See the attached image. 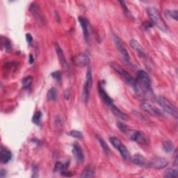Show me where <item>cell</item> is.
<instances>
[{"label": "cell", "mask_w": 178, "mask_h": 178, "mask_svg": "<svg viewBox=\"0 0 178 178\" xmlns=\"http://www.w3.org/2000/svg\"><path fill=\"white\" fill-rule=\"evenodd\" d=\"M94 175V172L91 168H87L81 175V177H92Z\"/></svg>", "instance_id": "obj_25"}, {"label": "cell", "mask_w": 178, "mask_h": 178, "mask_svg": "<svg viewBox=\"0 0 178 178\" xmlns=\"http://www.w3.org/2000/svg\"><path fill=\"white\" fill-rule=\"evenodd\" d=\"M70 92L69 90H65V92H64V97H65V99H67V100H68L70 98Z\"/></svg>", "instance_id": "obj_34"}, {"label": "cell", "mask_w": 178, "mask_h": 178, "mask_svg": "<svg viewBox=\"0 0 178 178\" xmlns=\"http://www.w3.org/2000/svg\"><path fill=\"white\" fill-rule=\"evenodd\" d=\"M117 126L123 134L126 135L129 138L135 142H137L140 144H148L149 140L147 136L145 135L144 133L138 130H133L129 129L124 123L118 122L117 123Z\"/></svg>", "instance_id": "obj_1"}, {"label": "cell", "mask_w": 178, "mask_h": 178, "mask_svg": "<svg viewBox=\"0 0 178 178\" xmlns=\"http://www.w3.org/2000/svg\"><path fill=\"white\" fill-rule=\"evenodd\" d=\"M78 20H79V22L80 23L81 27H82L83 33H84L85 40H86V41L87 42H89L90 39L89 28H88V27H89V21H88L85 18L82 17V16H79V17L78 18Z\"/></svg>", "instance_id": "obj_14"}, {"label": "cell", "mask_w": 178, "mask_h": 178, "mask_svg": "<svg viewBox=\"0 0 178 178\" xmlns=\"http://www.w3.org/2000/svg\"><path fill=\"white\" fill-rule=\"evenodd\" d=\"M153 27V23L150 22H144L143 24H142L141 25V28L144 30H147V29H150Z\"/></svg>", "instance_id": "obj_30"}, {"label": "cell", "mask_w": 178, "mask_h": 178, "mask_svg": "<svg viewBox=\"0 0 178 178\" xmlns=\"http://www.w3.org/2000/svg\"><path fill=\"white\" fill-rule=\"evenodd\" d=\"M168 15L170 16V18H172L175 20H177V11L174 10V11H170L168 10L166 11Z\"/></svg>", "instance_id": "obj_29"}, {"label": "cell", "mask_w": 178, "mask_h": 178, "mask_svg": "<svg viewBox=\"0 0 178 178\" xmlns=\"http://www.w3.org/2000/svg\"><path fill=\"white\" fill-rule=\"evenodd\" d=\"M110 142L112 144V146L114 147L116 149H117L119 152L120 155L125 160L129 161L131 160V155H130L129 151L126 146L121 142L119 139L116 137H111Z\"/></svg>", "instance_id": "obj_6"}, {"label": "cell", "mask_w": 178, "mask_h": 178, "mask_svg": "<svg viewBox=\"0 0 178 178\" xmlns=\"http://www.w3.org/2000/svg\"><path fill=\"white\" fill-rule=\"evenodd\" d=\"M168 164V160L162 157L154 158L151 161H149V167L155 169H162L166 167Z\"/></svg>", "instance_id": "obj_12"}, {"label": "cell", "mask_w": 178, "mask_h": 178, "mask_svg": "<svg viewBox=\"0 0 178 178\" xmlns=\"http://www.w3.org/2000/svg\"><path fill=\"white\" fill-rule=\"evenodd\" d=\"M34 62V57H33V56L32 55V54H30V56H29V63H33Z\"/></svg>", "instance_id": "obj_37"}, {"label": "cell", "mask_w": 178, "mask_h": 178, "mask_svg": "<svg viewBox=\"0 0 178 178\" xmlns=\"http://www.w3.org/2000/svg\"><path fill=\"white\" fill-rule=\"evenodd\" d=\"M61 174L63 175V176H65V177H71L72 176V173L71 172H65V171H62L61 172Z\"/></svg>", "instance_id": "obj_35"}, {"label": "cell", "mask_w": 178, "mask_h": 178, "mask_svg": "<svg viewBox=\"0 0 178 178\" xmlns=\"http://www.w3.org/2000/svg\"><path fill=\"white\" fill-rule=\"evenodd\" d=\"M72 153L74 155L76 160L78 163H82L84 160V155L83 153V150L80 145L77 143H75L73 145Z\"/></svg>", "instance_id": "obj_13"}, {"label": "cell", "mask_w": 178, "mask_h": 178, "mask_svg": "<svg viewBox=\"0 0 178 178\" xmlns=\"http://www.w3.org/2000/svg\"><path fill=\"white\" fill-rule=\"evenodd\" d=\"M157 102L166 112L169 113L175 118H177V109L176 106L170 102L167 98L163 96H160L157 99Z\"/></svg>", "instance_id": "obj_8"}, {"label": "cell", "mask_w": 178, "mask_h": 178, "mask_svg": "<svg viewBox=\"0 0 178 178\" xmlns=\"http://www.w3.org/2000/svg\"><path fill=\"white\" fill-rule=\"evenodd\" d=\"M141 107L145 112H146L152 116H154V117H159V116H161V114H162L160 109L153 106V104H151L146 101L142 102L141 104Z\"/></svg>", "instance_id": "obj_10"}, {"label": "cell", "mask_w": 178, "mask_h": 178, "mask_svg": "<svg viewBox=\"0 0 178 178\" xmlns=\"http://www.w3.org/2000/svg\"><path fill=\"white\" fill-rule=\"evenodd\" d=\"M130 46L132 47V48L135 49V50L137 52V53H138L140 57L143 59H146L147 55L146 52H144L143 49L142 48V47L140 45V44L136 41V40L134 39L131 40V41H130Z\"/></svg>", "instance_id": "obj_16"}, {"label": "cell", "mask_w": 178, "mask_h": 178, "mask_svg": "<svg viewBox=\"0 0 178 178\" xmlns=\"http://www.w3.org/2000/svg\"><path fill=\"white\" fill-rule=\"evenodd\" d=\"M119 2H120V4H121V6H122L123 8H124V10H125V13H127V16H129V15H130V13H129V11L128 10V8H127L126 5H125V2L124 1H120Z\"/></svg>", "instance_id": "obj_32"}, {"label": "cell", "mask_w": 178, "mask_h": 178, "mask_svg": "<svg viewBox=\"0 0 178 178\" xmlns=\"http://www.w3.org/2000/svg\"><path fill=\"white\" fill-rule=\"evenodd\" d=\"M96 138H97V139L98 140V141H99V144H100L102 148L103 149V150L104 151V153H106V155H109V148L108 145L106 144V142L104 141V140L100 136H99V135H98V134L96 135Z\"/></svg>", "instance_id": "obj_21"}, {"label": "cell", "mask_w": 178, "mask_h": 178, "mask_svg": "<svg viewBox=\"0 0 178 178\" xmlns=\"http://www.w3.org/2000/svg\"><path fill=\"white\" fill-rule=\"evenodd\" d=\"M33 82L32 76H28L24 78L22 81V85L24 88H29Z\"/></svg>", "instance_id": "obj_23"}, {"label": "cell", "mask_w": 178, "mask_h": 178, "mask_svg": "<svg viewBox=\"0 0 178 178\" xmlns=\"http://www.w3.org/2000/svg\"><path fill=\"white\" fill-rule=\"evenodd\" d=\"M58 96V92L57 90H56L55 88H52L47 92V98L48 100H51V101H54L56 99Z\"/></svg>", "instance_id": "obj_19"}, {"label": "cell", "mask_w": 178, "mask_h": 178, "mask_svg": "<svg viewBox=\"0 0 178 178\" xmlns=\"http://www.w3.org/2000/svg\"><path fill=\"white\" fill-rule=\"evenodd\" d=\"M173 148H174V146H173V143L172 141H169V140H167V141L163 142V149L166 153H171L173 150Z\"/></svg>", "instance_id": "obj_20"}, {"label": "cell", "mask_w": 178, "mask_h": 178, "mask_svg": "<svg viewBox=\"0 0 178 178\" xmlns=\"http://www.w3.org/2000/svg\"><path fill=\"white\" fill-rule=\"evenodd\" d=\"M72 62L77 67H84L90 62V59L86 53H79L73 56Z\"/></svg>", "instance_id": "obj_11"}, {"label": "cell", "mask_w": 178, "mask_h": 178, "mask_svg": "<svg viewBox=\"0 0 178 178\" xmlns=\"http://www.w3.org/2000/svg\"><path fill=\"white\" fill-rule=\"evenodd\" d=\"M92 86V69L91 68H89L87 70L86 75V80L83 88V92L82 97L83 100L85 102H87L89 100L90 93H91V89Z\"/></svg>", "instance_id": "obj_7"}, {"label": "cell", "mask_w": 178, "mask_h": 178, "mask_svg": "<svg viewBox=\"0 0 178 178\" xmlns=\"http://www.w3.org/2000/svg\"><path fill=\"white\" fill-rule=\"evenodd\" d=\"M68 166L67 163H63L61 162H57L56 163L55 166H54V170L56 171H60L62 172L65 170L66 167Z\"/></svg>", "instance_id": "obj_26"}, {"label": "cell", "mask_w": 178, "mask_h": 178, "mask_svg": "<svg viewBox=\"0 0 178 178\" xmlns=\"http://www.w3.org/2000/svg\"><path fill=\"white\" fill-rule=\"evenodd\" d=\"M26 39H27V42H28V43L30 44L33 40V38L32 36V35H31L30 34H26Z\"/></svg>", "instance_id": "obj_33"}, {"label": "cell", "mask_w": 178, "mask_h": 178, "mask_svg": "<svg viewBox=\"0 0 178 178\" xmlns=\"http://www.w3.org/2000/svg\"><path fill=\"white\" fill-rule=\"evenodd\" d=\"M52 76L53 77L54 79H55L56 80H57V81H60L61 79V72H59V71L54 72L52 74Z\"/></svg>", "instance_id": "obj_31"}, {"label": "cell", "mask_w": 178, "mask_h": 178, "mask_svg": "<svg viewBox=\"0 0 178 178\" xmlns=\"http://www.w3.org/2000/svg\"><path fill=\"white\" fill-rule=\"evenodd\" d=\"M113 40L114 42V44L117 48L118 51L119 52L121 57H122L125 62H129L130 58L129 53H128L126 48H125L124 45H123V42L121 40L118 38L117 35H113Z\"/></svg>", "instance_id": "obj_9"}, {"label": "cell", "mask_w": 178, "mask_h": 178, "mask_svg": "<svg viewBox=\"0 0 178 178\" xmlns=\"http://www.w3.org/2000/svg\"><path fill=\"white\" fill-rule=\"evenodd\" d=\"M178 170L177 169H174V168H169L165 172L164 177H170V178H175L177 177Z\"/></svg>", "instance_id": "obj_22"}, {"label": "cell", "mask_w": 178, "mask_h": 178, "mask_svg": "<svg viewBox=\"0 0 178 178\" xmlns=\"http://www.w3.org/2000/svg\"><path fill=\"white\" fill-rule=\"evenodd\" d=\"M41 119H42V113L40 112V111H37V112L33 116L32 121L34 124L39 125L40 124V122H41Z\"/></svg>", "instance_id": "obj_24"}, {"label": "cell", "mask_w": 178, "mask_h": 178, "mask_svg": "<svg viewBox=\"0 0 178 178\" xmlns=\"http://www.w3.org/2000/svg\"><path fill=\"white\" fill-rule=\"evenodd\" d=\"M136 82L138 92L140 91V90L145 92H151L152 87L150 78H149L148 73L145 72L144 70H141L138 71L136 75Z\"/></svg>", "instance_id": "obj_4"}, {"label": "cell", "mask_w": 178, "mask_h": 178, "mask_svg": "<svg viewBox=\"0 0 178 178\" xmlns=\"http://www.w3.org/2000/svg\"><path fill=\"white\" fill-rule=\"evenodd\" d=\"M147 13H148V15L153 25H155L156 27L163 32H168V26L165 23L163 18L161 17L160 12L158 11L157 9L154 8V7H149L147 9Z\"/></svg>", "instance_id": "obj_3"}, {"label": "cell", "mask_w": 178, "mask_h": 178, "mask_svg": "<svg viewBox=\"0 0 178 178\" xmlns=\"http://www.w3.org/2000/svg\"><path fill=\"white\" fill-rule=\"evenodd\" d=\"M111 68H112L123 79H124L125 82H126L129 86H131L136 92H138V89H137L136 79H135L129 72H127L125 69H123L119 64L116 63H111Z\"/></svg>", "instance_id": "obj_5"}, {"label": "cell", "mask_w": 178, "mask_h": 178, "mask_svg": "<svg viewBox=\"0 0 178 178\" xmlns=\"http://www.w3.org/2000/svg\"><path fill=\"white\" fill-rule=\"evenodd\" d=\"M69 135L71 136L74 137V138L78 139H83V134L82 133L79 131H77V130H72L69 132Z\"/></svg>", "instance_id": "obj_28"}, {"label": "cell", "mask_w": 178, "mask_h": 178, "mask_svg": "<svg viewBox=\"0 0 178 178\" xmlns=\"http://www.w3.org/2000/svg\"><path fill=\"white\" fill-rule=\"evenodd\" d=\"M12 158V154L10 150L2 147L0 152V160L2 163H7Z\"/></svg>", "instance_id": "obj_17"}, {"label": "cell", "mask_w": 178, "mask_h": 178, "mask_svg": "<svg viewBox=\"0 0 178 178\" xmlns=\"http://www.w3.org/2000/svg\"><path fill=\"white\" fill-rule=\"evenodd\" d=\"M132 161L135 164L141 167H149V161L146 160L143 155H135L134 157L132 159Z\"/></svg>", "instance_id": "obj_15"}, {"label": "cell", "mask_w": 178, "mask_h": 178, "mask_svg": "<svg viewBox=\"0 0 178 178\" xmlns=\"http://www.w3.org/2000/svg\"><path fill=\"white\" fill-rule=\"evenodd\" d=\"M2 45H3L4 48H5L6 50L8 51L11 50L12 48V44L10 40H9L8 39H6V38L2 37Z\"/></svg>", "instance_id": "obj_27"}, {"label": "cell", "mask_w": 178, "mask_h": 178, "mask_svg": "<svg viewBox=\"0 0 178 178\" xmlns=\"http://www.w3.org/2000/svg\"><path fill=\"white\" fill-rule=\"evenodd\" d=\"M98 91L99 96L101 97V98L102 99L104 102L107 105L108 107L111 109V111H112V113L114 114L116 117H118L121 118V119L125 120L127 118V116L125 114V113H123L122 111H120L117 106H115L114 103H113V99H111L110 97L108 96V94L104 91L102 86L99 83V87H98Z\"/></svg>", "instance_id": "obj_2"}, {"label": "cell", "mask_w": 178, "mask_h": 178, "mask_svg": "<svg viewBox=\"0 0 178 178\" xmlns=\"http://www.w3.org/2000/svg\"><path fill=\"white\" fill-rule=\"evenodd\" d=\"M55 49H56V53H57L58 57H59V61H60V63H61V65H63V67L64 68H68L67 61H66V59H65V56H64L62 49L59 47L58 44H55Z\"/></svg>", "instance_id": "obj_18"}, {"label": "cell", "mask_w": 178, "mask_h": 178, "mask_svg": "<svg viewBox=\"0 0 178 178\" xmlns=\"http://www.w3.org/2000/svg\"><path fill=\"white\" fill-rule=\"evenodd\" d=\"M6 175V170L4 169H2L0 170V177H4Z\"/></svg>", "instance_id": "obj_36"}]
</instances>
